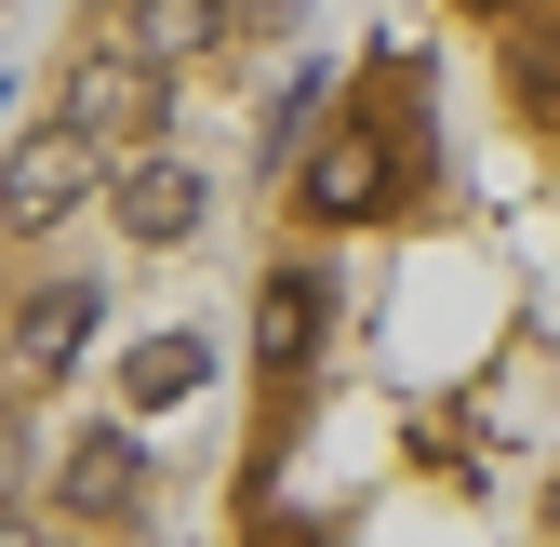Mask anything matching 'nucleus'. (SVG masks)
Listing matches in <instances>:
<instances>
[{
    "mask_svg": "<svg viewBox=\"0 0 560 547\" xmlns=\"http://www.w3.org/2000/svg\"><path fill=\"white\" fill-rule=\"evenodd\" d=\"M67 494H81V508H133V441H120V428H94L81 454H67Z\"/></svg>",
    "mask_w": 560,
    "mask_h": 547,
    "instance_id": "0eeeda50",
    "label": "nucleus"
},
{
    "mask_svg": "<svg viewBox=\"0 0 560 547\" xmlns=\"http://www.w3.org/2000/svg\"><path fill=\"white\" fill-rule=\"evenodd\" d=\"M81 174H94V133H81V120H67V133H27V161H14V214L40 228L54 200L81 187Z\"/></svg>",
    "mask_w": 560,
    "mask_h": 547,
    "instance_id": "20e7f679",
    "label": "nucleus"
},
{
    "mask_svg": "<svg viewBox=\"0 0 560 547\" xmlns=\"http://www.w3.org/2000/svg\"><path fill=\"white\" fill-rule=\"evenodd\" d=\"M307 200H320L334 228H347V214H374V133H334L320 174H307Z\"/></svg>",
    "mask_w": 560,
    "mask_h": 547,
    "instance_id": "423d86ee",
    "label": "nucleus"
},
{
    "mask_svg": "<svg viewBox=\"0 0 560 547\" xmlns=\"http://www.w3.org/2000/svg\"><path fill=\"white\" fill-rule=\"evenodd\" d=\"M187 387H200V348H187V334H161V348H133V415H174Z\"/></svg>",
    "mask_w": 560,
    "mask_h": 547,
    "instance_id": "6e6552de",
    "label": "nucleus"
},
{
    "mask_svg": "<svg viewBox=\"0 0 560 547\" xmlns=\"http://www.w3.org/2000/svg\"><path fill=\"white\" fill-rule=\"evenodd\" d=\"M320 307H334V294H320V267H280L267 307H254V348H267V361H294L307 334H320Z\"/></svg>",
    "mask_w": 560,
    "mask_h": 547,
    "instance_id": "39448f33",
    "label": "nucleus"
},
{
    "mask_svg": "<svg viewBox=\"0 0 560 547\" xmlns=\"http://www.w3.org/2000/svg\"><path fill=\"white\" fill-rule=\"evenodd\" d=\"M148 107H161V67H148V54H133V67H81V81H67V120H81L94 148H107V133H133Z\"/></svg>",
    "mask_w": 560,
    "mask_h": 547,
    "instance_id": "7ed1b4c3",
    "label": "nucleus"
},
{
    "mask_svg": "<svg viewBox=\"0 0 560 547\" xmlns=\"http://www.w3.org/2000/svg\"><path fill=\"white\" fill-rule=\"evenodd\" d=\"M133 54H148V67H200V54H214L228 40V0H133Z\"/></svg>",
    "mask_w": 560,
    "mask_h": 547,
    "instance_id": "f03ea898",
    "label": "nucleus"
},
{
    "mask_svg": "<svg viewBox=\"0 0 560 547\" xmlns=\"http://www.w3.org/2000/svg\"><path fill=\"white\" fill-rule=\"evenodd\" d=\"M107 214H120L133 241H187V228H200V174H187L174 148H133V161L107 174Z\"/></svg>",
    "mask_w": 560,
    "mask_h": 547,
    "instance_id": "f257e3e1",
    "label": "nucleus"
}]
</instances>
